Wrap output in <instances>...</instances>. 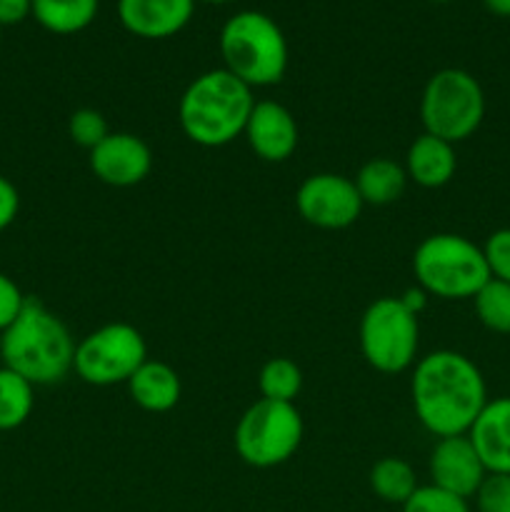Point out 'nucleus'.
I'll return each mask as SVG.
<instances>
[{
	"label": "nucleus",
	"instance_id": "nucleus-9",
	"mask_svg": "<svg viewBox=\"0 0 510 512\" xmlns=\"http://www.w3.org/2000/svg\"><path fill=\"white\" fill-rule=\"evenodd\" d=\"M148 360V345L138 328L128 323H108L75 343L73 373L95 388L128 383Z\"/></svg>",
	"mask_w": 510,
	"mask_h": 512
},
{
	"label": "nucleus",
	"instance_id": "nucleus-17",
	"mask_svg": "<svg viewBox=\"0 0 510 512\" xmlns=\"http://www.w3.org/2000/svg\"><path fill=\"white\" fill-rule=\"evenodd\" d=\"M130 398L148 413H168L180 400V378L163 360H145L128 380Z\"/></svg>",
	"mask_w": 510,
	"mask_h": 512
},
{
	"label": "nucleus",
	"instance_id": "nucleus-18",
	"mask_svg": "<svg viewBox=\"0 0 510 512\" xmlns=\"http://www.w3.org/2000/svg\"><path fill=\"white\" fill-rule=\"evenodd\" d=\"M353 183L358 188L363 205L383 208V205H390L403 198L405 185H408V173L395 160L373 158L358 170Z\"/></svg>",
	"mask_w": 510,
	"mask_h": 512
},
{
	"label": "nucleus",
	"instance_id": "nucleus-28",
	"mask_svg": "<svg viewBox=\"0 0 510 512\" xmlns=\"http://www.w3.org/2000/svg\"><path fill=\"white\" fill-rule=\"evenodd\" d=\"M25 298L23 290L18 288L13 278H8L5 273H0V333L18 318V313L23 310Z\"/></svg>",
	"mask_w": 510,
	"mask_h": 512
},
{
	"label": "nucleus",
	"instance_id": "nucleus-4",
	"mask_svg": "<svg viewBox=\"0 0 510 512\" xmlns=\"http://www.w3.org/2000/svg\"><path fill=\"white\" fill-rule=\"evenodd\" d=\"M220 55L228 73L248 88H268L288 70V40L270 15L243 10L220 30Z\"/></svg>",
	"mask_w": 510,
	"mask_h": 512
},
{
	"label": "nucleus",
	"instance_id": "nucleus-27",
	"mask_svg": "<svg viewBox=\"0 0 510 512\" xmlns=\"http://www.w3.org/2000/svg\"><path fill=\"white\" fill-rule=\"evenodd\" d=\"M475 512H510V475H488L475 493Z\"/></svg>",
	"mask_w": 510,
	"mask_h": 512
},
{
	"label": "nucleus",
	"instance_id": "nucleus-7",
	"mask_svg": "<svg viewBox=\"0 0 510 512\" xmlns=\"http://www.w3.org/2000/svg\"><path fill=\"white\" fill-rule=\"evenodd\" d=\"M303 430V418L295 403L260 398L235 425V453L253 468H275L293 458L303 440Z\"/></svg>",
	"mask_w": 510,
	"mask_h": 512
},
{
	"label": "nucleus",
	"instance_id": "nucleus-12",
	"mask_svg": "<svg viewBox=\"0 0 510 512\" xmlns=\"http://www.w3.org/2000/svg\"><path fill=\"white\" fill-rule=\"evenodd\" d=\"M428 470L430 483L465 500L475 498L483 480L488 478V470L480 455L475 453L468 435L438 438L435 448L430 450Z\"/></svg>",
	"mask_w": 510,
	"mask_h": 512
},
{
	"label": "nucleus",
	"instance_id": "nucleus-33",
	"mask_svg": "<svg viewBox=\"0 0 510 512\" xmlns=\"http://www.w3.org/2000/svg\"><path fill=\"white\" fill-rule=\"evenodd\" d=\"M203 3H230V0H203Z\"/></svg>",
	"mask_w": 510,
	"mask_h": 512
},
{
	"label": "nucleus",
	"instance_id": "nucleus-31",
	"mask_svg": "<svg viewBox=\"0 0 510 512\" xmlns=\"http://www.w3.org/2000/svg\"><path fill=\"white\" fill-rule=\"evenodd\" d=\"M400 300H403V305L410 310V313L420 315V310H423L425 303H428V293H425L423 288H418V290L410 288L400 295Z\"/></svg>",
	"mask_w": 510,
	"mask_h": 512
},
{
	"label": "nucleus",
	"instance_id": "nucleus-14",
	"mask_svg": "<svg viewBox=\"0 0 510 512\" xmlns=\"http://www.w3.org/2000/svg\"><path fill=\"white\" fill-rule=\"evenodd\" d=\"M195 0H118V18L128 33L163 40L190 23Z\"/></svg>",
	"mask_w": 510,
	"mask_h": 512
},
{
	"label": "nucleus",
	"instance_id": "nucleus-19",
	"mask_svg": "<svg viewBox=\"0 0 510 512\" xmlns=\"http://www.w3.org/2000/svg\"><path fill=\"white\" fill-rule=\"evenodd\" d=\"M100 0H33V18L48 33L73 35L88 28L98 15Z\"/></svg>",
	"mask_w": 510,
	"mask_h": 512
},
{
	"label": "nucleus",
	"instance_id": "nucleus-2",
	"mask_svg": "<svg viewBox=\"0 0 510 512\" xmlns=\"http://www.w3.org/2000/svg\"><path fill=\"white\" fill-rule=\"evenodd\" d=\"M0 358L35 388L55 385L73 373L75 340L53 310L28 295L18 318L0 333Z\"/></svg>",
	"mask_w": 510,
	"mask_h": 512
},
{
	"label": "nucleus",
	"instance_id": "nucleus-26",
	"mask_svg": "<svg viewBox=\"0 0 510 512\" xmlns=\"http://www.w3.org/2000/svg\"><path fill=\"white\" fill-rule=\"evenodd\" d=\"M485 263H488L490 278L510 283V228H500L488 235L483 245Z\"/></svg>",
	"mask_w": 510,
	"mask_h": 512
},
{
	"label": "nucleus",
	"instance_id": "nucleus-30",
	"mask_svg": "<svg viewBox=\"0 0 510 512\" xmlns=\"http://www.w3.org/2000/svg\"><path fill=\"white\" fill-rule=\"evenodd\" d=\"M33 13V0H0V28L23 23Z\"/></svg>",
	"mask_w": 510,
	"mask_h": 512
},
{
	"label": "nucleus",
	"instance_id": "nucleus-10",
	"mask_svg": "<svg viewBox=\"0 0 510 512\" xmlns=\"http://www.w3.org/2000/svg\"><path fill=\"white\" fill-rule=\"evenodd\" d=\"M295 208L305 223L323 230H343L360 218L363 200L350 178L338 173H315L300 183Z\"/></svg>",
	"mask_w": 510,
	"mask_h": 512
},
{
	"label": "nucleus",
	"instance_id": "nucleus-13",
	"mask_svg": "<svg viewBox=\"0 0 510 512\" xmlns=\"http://www.w3.org/2000/svg\"><path fill=\"white\" fill-rule=\"evenodd\" d=\"M243 135L250 150L265 163H283L298 148V123L293 113L275 100L253 105Z\"/></svg>",
	"mask_w": 510,
	"mask_h": 512
},
{
	"label": "nucleus",
	"instance_id": "nucleus-24",
	"mask_svg": "<svg viewBox=\"0 0 510 512\" xmlns=\"http://www.w3.org/2000/svg\"><path fill=\"white\" fill-rule=\"evenodd\" d=\"M400 508H403V512H473L468 500L448 493V490L438 488L433 483L418 485V490Z\"/></svg>",
	"mask_w": 510,
	"mask_h": 512
},
{
	"label": "nucleus",
	"instance_id": "nucleus-32",
	"mask_svg": "<svg viewBox=\"0 0 510 512\" xmlns=\"http://www.w3.org/2000/svg\"><path fill=\"white\" fill-rule=\"evenodd\" d=\"M485 8L500 18H510V0H483Z\"/></svg>",
	"mask_w": 510,
	"mask_h": 512
},
{
	"label": "nucleus",
	"instance_id": "nucleus-11",
	"mask_svg": "<svg viewBox=\"0 0 510 512\" xmlns=\"http://www.w3.org/2000/svg\"><path fill=\"white\" fill-rule=\"evenodd\" d=\"M90 170L110 188H133L153 170V153L143 138L133 133H110L90 150Z\"/></svg>",
	"mask_w": 510,
	"mask_h": 512
},
{
	"label": "nucleus",
	"instance_id": "nucleus-25",
	"mask_svg": "<svg viewBox=\"0 0 510 512\" xmlns=\"http://www.w3.org/2000/svg\"><path fill=\"white\" fill-rule=\"evenodd\" d=\"M68 135L75 145H80V148L90 153L95 145H100L110 135L108 120H105L100 110L80 108L68 118Z\"/></svg>",
	"mask_w": 510,
	"mask_h": 512
},
{
	"label": "nucleus",
	"instance_id": "nucleus-6",
	"mask_svg": "<svg viewBox=\"0 0 510 512\" xmlns=\"http://www.w3.org/2000/svg\"><path fill=\"white\" fill-rule=\"evenodd\" d=\"M485 118V93L475 75L463 68H443L423 88L420 120L425 133L448 143H463Z\"/></svg>",
	"mask_w": 510,
	"mask_h": 512
},
{
	"label": "nucleus",
	"instance_id": "nucleus-8",
	"mask_svg": "<svg viewBox=\"0 0 510 512\" xmlns=\"http://www.w3.org/2000/svg\"><path fill=\"white\" fill-rule=\"evenodd\" d=\"M418 315L400 298H378L360 320V350L365 363L385 375L408 370L418 353Z\"/></svg>",
	"mask_w": 510,
	"mask_h": 512
},
{
	"label": "nucleus",
	"instance_id": "nucleus-3",
	"mask_svg": "<svg viewBox=\"0 0 510 512\" xmlns=\"http://www.w3.org/2000/svg\"><path fill=\"white\" fill-rule=\"evenodd\" d=\"M255 98L253 88L225 68L198 75L185 88L178 120L185 138L203 148H223L245 133Z\"/></svg>",
	"mask_w": 510,
	"mask_h": 512
},
{
	"label": "nucleus",
	"instance_id": "nucleus-16",
	"mask_svg": "<svg viewBox=\"0 0 510 512\" xmlns=\"http://www.w3.org/2000/svg\"><path fill=\"white\" fill-rule=\"evenodd\" d=\"M403 168L408 173V180H413L420 188H443L458 170L455 145L430 133H420L405 153Z\"/></svg>",
	"mask_w": 510,
	"mask_h": 512
},
{
	"label": "nucleus",
	"instance_id": "nucleus-22",
	"mask_svg": "<svg viewBox=\"0 0 510 512\" xmlns=\"http://www.w3.org/2000/svg\"><path fill=\"white\" fill-rule=\"evenodd\" d=\"M258 388L263 400H275V403H295L303 388V373L290 358H270L260 368Z\"/></svg>",
	"mask_w": 510,
	"mask_h": 512
},
{
	"label": "nucleus",
	"instance_id": "nucleus-34",
	"mask_svg": "<svg viewBox=\"0 0 510 512\" xmlns=\"http://www.w3.org/2000/svg\"><path fill=\"white\" fill-rule=\"evenodd\" d=\"M433 3H448V0H433Z\"/></svg>",
	"mask_w": 510,
	"mask_h": 512
},
{
	"label": "nucleus",
	"instance_id": "nucleus-20",
	"mask_svg": "<svg viewBox=\"0 0 510 512\" xmlns=\"http://www.w3.org/2000/svg\"><path fill=\"white\" fill-rule=\"evenodd\" d=\"M370 490L383 503L403 505L418 490V475L403 458H383L370 470Z\"/></svg>",
	"mask_w": 510,
	"mask_h": 512
},
{
	"label": "nucleus",
	"instance_id": "nucleus-29",
	"mask_svg": "<svg viewBox=\"0 0 510 512\" xmlns=\"http://www.w3.org/2000/svg\"><path fill=\"white\" fill-rule=\"evenodd\" d=\"M20 210V193L8 178L0 175V233L15 223Z\"/></svg>",
	"mask_w": 510,
	"mask_h": 512
},
{
	"label": "nucleus",
	"instance_id": "nucleus-23",
	"mask_svg": "<svg viewBox=\"0 0 510 512\" xmlns=\"http://www.w3.org/2000/svg\"><path fill=\"white\" fill-rule=\"evenodd\" d=\"M475 315L488 330L510 335V283L490 278L473 298Z\"/></svg>",
	"mask_w": 510,
	"mask_h": 512
},
{
	"label": "nucleus",
	"instance_id": "nucleus-21",
	"mask_svg": "<svg viewBox=\"0 0 510 512\" xmlns=\"http://www.w3.org/2000/svg\"><path fill=\"white\" fill-rule=\"evenodd\" d=\"M35 405V385L0 365V433L20 428Z\"/></svg>",
	"mask_w": 510,
	"mask_h": 512
},
{
	"label": "nucleus",
	"instance_id": "nucleus-35",
	"mask_svg": "<svg viewBox=\"0 0 510 512\" xmlns=\"http://www.w3.org/2000/svg\"><path fill=\"white\" fill-rule=\"evenodd\" d=\"M0 38H3V28H0Z\"/></svg>",
	"mask_w": 510,
	"mask_h": 512
},
{
	"label": "nucleus",
	"instance_id": "nucleus-1",
	"mask_svg": "<svg viewBox=\"0 0 510 512\" xmlns=\"http://www.w3.org/2000/svg\"><path fill=\"white\" fill-rule=\"evenodd\" d=\"M415 418L435 438L468 435L488 403V385L478 365L455 350H435L415 363L410 380Z\"/></svg>",
	"mask_w": 510,
	"mask_h": 512
},
{
	"label": "nucleus",
	"instance_id": "nucleus-15",
	"mask_svg": "<svg viewBox=\"0 0 510 512\" xmlns=\"http://www.w3.org/2000/svg\"><path fill=\"white\" fill-rule=\"evenodd\" d=\"M468 438L488 475H510V395L485 403Z\"/></svg>",
	"mask_w": 510,
	"mask_h": 512
},
{
	"label": "nucleus",
	"instance_id": "nucleus-5",
	"mask_svg": "<svg viewBox=\"0 0 510 512\" xmlns=\"http://www.w3.org/2000/svg\"><path fill=\"white\" fill-rule=\"evenodd\" d=\"M413 273L425 293L443 300H473L490 280L483 248L458 233L428 235L413 253Z\"/></svg>",
	"mask_w": 510,
	"mask_h": 512
}]
</instances>
